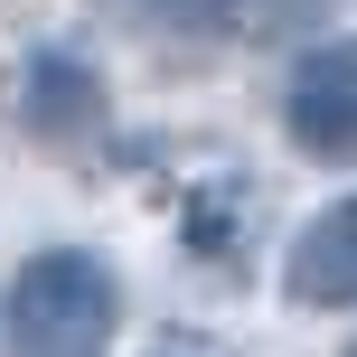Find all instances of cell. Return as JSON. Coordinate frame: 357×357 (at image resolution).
Masks as SVG:
<instances>
[{
    "label": "cell",
    "instance_id": "5b68a950",
    "mask_svg": "<svg viewBox=\"0 0 357 357\" xmlns=\"http://www.w3.org/2000/svg\"><path fill=\"white\" fill-rule=\"evenodd\" d=\"M348 357H357V348H348Z\"/></svg>",
    "mask_w": 357,
    "mask_h": 357
},
{
    "label": "cell",
    "instance_id": "277c9868",
    "mask_svg": "<svg viewBox=\"0 0 357 357\" xmlns=\"http://www.w3.org/2000/svg\"><path fill=\"white\" fill-rule=\"evenodd\" d=\"M29 85H38V94H29V123H38V132H56V123H66V132H75V123H94V75H85V66H56V56H38Z\"/></svg>",
    "mask_w": 357,
    "mask_h": 357
},
{
    "label": "cell",
    "instance_id": "3957f363",
    "mask_svg": "<svg viewBox=\"0 0 357 357\" xmlns=\"http://www.w3.org/2000/svg\"><path fill=\"white\" fill-rule=\"evenodd\" d=\"M282 291L301 310H357V197L320 207L282 254Z\"/></svg>",
    "mask_w": 357,
    "mask_h": 357
},
{
    "label": "cell",
    "instance_id": "6da1fadb",
    "mask_svg": "<svg viewBox=\"0 0 357 357\" xmlns=\"http://www.w3.org/2000/svg\"><path fill=\"white\" fill-rule=\"evenodd\" d=\"M113 320H123V291L94 264L85 245H47L19 264L10 282V339L19 357H113Z\"/></svg>",
    "mask_w": 357,
    "mask_h": 357
},
{
    "label": "cell",
    "instance_id": "7a4b0ae2",
    "mask_svg": "<svg viewBox=\"0 0 357 357\" xmlns=\"http://www.w3.org/2000/svg\"><path fill=\"white\" fill-rule=\"evenodd\" d=\"M282 123L310 160H357V38H329V47H310L291 66Z\"/></svg>",
    "mask_w": 357,
    "mask_h": 357
}]
</instances>
